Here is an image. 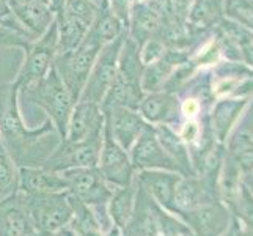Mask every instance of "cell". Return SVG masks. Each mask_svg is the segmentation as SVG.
<instances>
[{"label":"cell","mask_w":253,"mask_h":236,"mask_svg":"<svg viewBox=\"0 0 253 236\" xmlns=\"http://www.w3.org/2000/svg\"><path fill=\"white\" fill-rule=\"evenodd\" d=\"M25 236H47V235H44V233H40V232H37V230H33L32 233L25 235Z\"/></svg>","instance_id":"4dcf8cb0"},{"label":"cell","mask_w":253,"mask_h":236,"mask_svg":"<svg viewBox=\"0 0 253 236\" xmlns=\"http://www.w3.org/2000/svg\"><path fill=\"white\" fill-rule=\"evenodd\" d=\"M68 183V192L88 205L98 217L102 232L112 229V219L107 211L113 188L102 178L98 167H81L60 172Z\"/></svg>","instance_id":"277c9868"},{"label":"cell","mask_w":253,"mask_h":236,"mask_svg":"<svg viewBox=\"0 0 253 236\" xmlns=\"http://www.w3.org/2000/svg\"><path fill=\"white\" fill-rule=\"evenodd\" d=\"M143 68L145 65L140 62V47L126 35L120 50L115 79H113L109 92L104 96L101 109L107 110L110 107H127L137 110L138 104L143 99Z\"/></svg>","instance_id":"7a4b0ae2"},{"label":"cell","mask_w":253,"mask_h":236,"mask_svg":"<svg viewBox=\"0 0 253 236\" xmlns=\"http://www.w3.org/2000/svg\"><path fill=\"white\" fill-rule=\"evenodd\" d=\"M33 230L19 192L0 200V236H25Z\"/></svg>","instance_id":"9a60e30c"},{"label":"cell","mask_w":253,"mask_h":236,"mask_svg":"<svg viewBox=\"0 0 253 236\" xmlns=\"http://www.w3.org/2000/svg\"><path fill=\"white\" fill-rule=\"evenodd\" d=\"M96 167L99 169L102 178L112 188L129 186L134 181V167L132 162H130L129 153L112 137L110 129L106 125V120H104L102 129V146L99 153V161Z\"/></svg>","instance_id":"30bf717a"},{"label":"cell","mask_w":253,"mask_h":236,"mask_svg":"<svg viewBox=\"0 0 253 236\" xmlns=\"http://www.w3.org/2000/svg\"><path fill=\"white\" fill-rule=\"evenodd\" d=\"M19 190V167L0 139V200Z\"/></svg>","instance_id":"ffe728a7"},{"label":"cell","mask_w":253,"mask_h":236,"mask_svg":"<svg viewBox=\"0 0 253 236\" xmlns=\"http://www.w3.org/2000/svg\"><path fill=\"white\" fill-rule=\"evenodd\" d=\"M91 2H94L98 6H102V5H106V3H107V0H91Z\"/></svg>","instance_id":"1f68e13d"},{"label":"cell","mask_w":253,"mask_h":236,"mask_svg":"<svg viewBox=\"0 0 253 236\" xmlns=\"http://www.w3.org/2000/svg\"><path fill=\"white\" fill-rule=\"evenodd\" d=\"M19 3H46L54 6L52 0H10V5H19Z\"/></svg>","instance_id":"83f0119b"},{"label":"cell","mask_w":253,"mask_h":236,"mask_svg":"<svg viewBox=\"0 0 253 236\" xmlns=\"http://www.w3.org/2000/svg\"><path fill=\"white\" fill-rule=\"evenodd\" d=\"M126 35L127 32H125L118 38L102 46L99 55L91 68V73L88 76V81L85 84V89L81 94L79 101H91L101 106L104 96L109 92L113 79H115L120 50L125 43Z\"/></svg>","instance_id":"ba28073f"},{"label":"cell","mask_w":253,"mask_h":236,"mask_svg":"<svg viewBox=\"0 0 253 236\" xmlns=\"http://www.w3.org/2000/svg\"><path fill=\"white\" fill-rule=\"evenodd\" d=\"M55 22H57V33H58V43H57V55L65 54L76 49L86 37L91 25L79 19L77 16L68 13L63 8H58L55 11Z\"/></svg>","instance_id":"2e32d148"},{"label":"cell","mask_w":253,"mask_h":236,"mask_svg":"<svg viewBox=\"0 0 253 236\" xmlns=\"http://www.w3.org/2000/svg\"><path fill=\"white\" fill-rule=\"evenodd\" d=\"M11 16H13V11L10 6V0H0V24L6 25V27H10V29H14L10 24ZM14 30H17V29H14Z\"/></svg>","instance_id":"cb8c5ba5"},{"label":"cell","mask_w":253,"mask_h":236,"mask_svg":"<svg viewBox=\"0 0 253 236\" xmlns=\"http://www.w3.org/2000/svg\"><path fill=\"white\" fill-rule=\"evenodd\" d=\"M19 96L44 110L49 120L54 123L58 136L65 139L68 120L73 112L76 101L73 99L71 93L68 92L63 81L60 79L54 65H52L49 73L41 82H38L29 90L19 92Z\"/></svg>","instance_id":"3957f363"},{"label":"cell","mask_w":253,"mask_h":236,"mask_svg":"<svg viewBox=\"0 0 253 236\" xmlns=\"http://www.w3.org/2000/svg\"><path fill=\"white\" fill-rule=\"evenodd\" d=\"M174 107V99L169 94H150L140 101L137 112H140L142 118L158 123L167 118Z\"/></svg>","instance_id":"44dd1931"},{"label":"cell","mask_w":253,"mask_h":236,"mask_svg":"<svg viewBox=\"0 0 253 236\" xmlns=\"http://www.w3.org/2000/svg\"><path fill=\"white\" fill-rule=\"evenodd\" d=\"M102 146V134L85 139L82 142L62 141L41 167L52 172H65L69 169L96 167Z\"/></svg>","instance_id":"9c48e42d"},{"label":"cell","mask_w":253,"mask_h":236,"mask_svg":"<svg viewBox=\"0 0 253 236\" xmlns=\"http://www.w3.org/2000/svg\"><path fill=\"white\" fill-rule=\"evenodd\" d=\"M135 185L132 181V185L123 186V188H113L112 197L109 200L107 211L112 219V224L120 227L121 230H125V227L127 225L130 216L134 213L135 206Z\"/></svg>","instance_id":"ac0fdd59"},{"label":"cell","mask_w":253,"mask_h":236,"mask_svg":"<svg viewBox=\"0 0 253 236\" xmlns=\"http://www.w3.org/2000/svg\"><path fill=\"white\" fill-rule=\"evenodd\" d=\"M52 2H54V8H55V11H57L58 8L63 5V2H65V0H52Z\"/></svg>","instance_id":"f546056e"},{"label":"cell","mask_w":253,"mask_h":236,"mask_svg":"<svg viewBox=\"0 0 253 236\" xmlns=\"http://www.w3.org/2000/svg\"><path fill=\"white\" fill-rule=\"evenodd\" d=\"M33 40L19 30H14L0 24V49L3 47H22L24 52L29 49Z\"/></svg>","instance_id":"7402d4cb"},{"label":"cell","mask_w":253,"mask_h":236,"mask_svg":"<svg viewBox=\"0 0 253 236\" xmlns=\"http://www.w3.org/2000/svg\"><path fill=\"white\" fill-rule=\"evenodd\" d=\"M102 112L112 137L129 153L146 126L142 115L137 113V110L127 107H110Z\"/></svg>","instance_id":"7c38bea8"},{"label":"cell","mask_w":253,"mask_h":236,"mask_svg":"<svg viewBox=\"0 0 253 236\" xmlns=\"http://www.w3.org/2000/svg\"><path fill=\"white\" fill-rule=\"evenodd\" d=\"M17 99L19 87L14 82L0 87V139L17 167H41L62 137L49 118L37 129L25 126Z\"/></svg>","instance_id":"6da1fadb"},{"label":"cell","mask_w":253,"mask_h":236,"mask_svg":"<svg viewBox=\"0 0 253 236\" xmlns=\"http://www.w3.org/2000/svg\"><path fill=\"white\" fill-rule=\"evenodd\" d=\"M104 236H123V230L117 225H112V229L104 233Z\"/></svg>","instance_id":"f1b7e54d"},{"label":"cell","mask_w":253,"mask_h":236,"mask_svg":"<svg viewBox=\"0 0 253 236\" xmlns=\"http://www.w3.org/2000/svg\"><path fill=\"white\" fill-rule=\"evenodd\" d=\"M16 22L35 41L41 38L55 21V8L46 3L10 5Z\"/></svg>","instance_id":"5bb4252c"},{"label":"cell","mask_w":253,"mask_h":236,"mask_svg":"<svg viewBox=\"0 0 253 236\" xmlns=\"http://www.w3.org/2000/svg\"><path fill=\"white\" fill-rule=\"evenodd\" d=\"M49 236H77V235H76V232L71 229V227L65 225V227H62V229H58L57 232L50 233Z\"/></svg>","instance_id":"4316f807"},{"label":"cell","mask_w":253,"mask_h":236,"mask_svg":"<svg viewBox=\"0 0 253 236\" xmlns=\"http://www.w3.org/2000/svg\"><path fill=\"white\" fill-rule=\"evenodd\" d=\"M57 43L58 33L57 22L54 21L47 32L41 38L32 41L29 49L25 50V62L13 81L19 87V92L32 89L46 77L57 57Z\"/></svg>","instance_id":"52a82bcc"},{"label":"cell","mask_w":253,"mask_h":236,"mask_svg":"<svg viewBox=\"0 0 253 236\" xmlns=\"http://www.w3.org/2000/svg\"><path fill=\"white\" fill-rule=\"evenodd\" d=\"M102 46V41L90 29L79 46L65 54H58L54 60L55 71L76 102L81 99V94Z\"/></svg>","instance_id":"5b68a950"},{"label":"cell","mask_w":253,"mask_h":236,"mask_svg":"<svg viewBox=\"0 0 253 236\" xmlns=\"http://www.w3.org/2000/svg\"><path fill=\"white\" fill-rule=\"evenodd\" d=\"M162 45L159 41L156 40H148L143 47L140 49V62L146 66V65H151L154 62H158V60L162 57Z\"/></svg>","instance_id":"603a6c76"},{"label":"cell","mask_w":253,"mask_h":236,"mask_svg":"<svg viewBox=\"0 0 253 236\" xmlns=\"http://www.w3.org/2000/svg\"><path fill=\"white\" fill-rule=\"evenodd\" d=\"M197 134H198V128H197L195 123H187L184 128H182V131H181L182 139H184V141H187V142L194 141V139L197 137Z\"/></svg>","instance_id":"484cf974"},{"label":"cell","mask_w":253,"mask_h":236,"mask_svg":"<svg viewBox=\"0 0 253 236\" xmlns=\"http://www.w3.org/2000/svg\"><path fill=\"white\" fill-rule=\"evenodd\" d=\"M181 110L182 113L187 117V118H192V117H195L198 110H200V104L197 102V99H186L184 104L181 106Z\"/></svg>","instance_id":"d4e9b609"},{"label":"cell","mask_w":253,"mask_h":236,"mask_svg":"<svg viewBox=\"0 0 253 236\" xmlns=\"http://www.w3.org/2000/svg\"><path fill=\"white\" fill-rule=\"evenodd\" d=\"M104 112L99 104L91 101H77L68 120L66 136L62 141L82 142L85 139L102 134Z\"/></svg>","instance_id":"8fae6325"},{"label":"cell","mask_w":253,"mask_h":236,"mask_svg":"<svg viewBox=\"0 0 253 236\" xmlns=\"http://www.w3.org/2000/svg\"><path fill=\"white\" fill-rule=\"evenodd\" d=\"M68 190L65 177L44 167H19V190L25 195L55 194Z\"/></svg>","instance_id":"4fadbf2b"},{"label":"cell","mask_w":253,"mask_h":236,"mask_svg":"<svg viewBox=\"0 0 253 236\" xmlns=\"http://www.w3.org/2000/svg\"><path fill=\"white\" fill-rule=\"evenodd\" d=\"M19 195L30 216L33 229L40 233L49 236L71 221L73 205L68 190L40 195H25L19 192Z\"/></svg>","instance_id":"8992f818"},{"label":"cell","mask_w":253,"mask_h":236,"mask_svg":"<svg viewBox=\"0 0 253 236\" xmlns=\"http://www.w3.org/2000/svg\"><path fill=\"white\" fill-rule=\"evenodd\" d=\"M73 205V217L69 221V227L76 232L77 236H104L98 217L94 216L93 209L81 202L79 198L69 194Z\"/></svg>","instance_id":"d6986e66"},{"label":"cell","mask_w":253,"mask_h":236,"mask_svg":"<svg viewBox=\"0 0 253 236\" xmlns=\"http://www.w3.org/2000/svg\"><path fill=\"white\" fill-rule=\"evenodd\" d=\"M129 153L134 170H146L151 167H158V165H162L165 162V156L161 151L154 131L150 126H145L143 133L135 141Z\"/></svg>","instance_id":"e0dca14e"}]
</instances>
